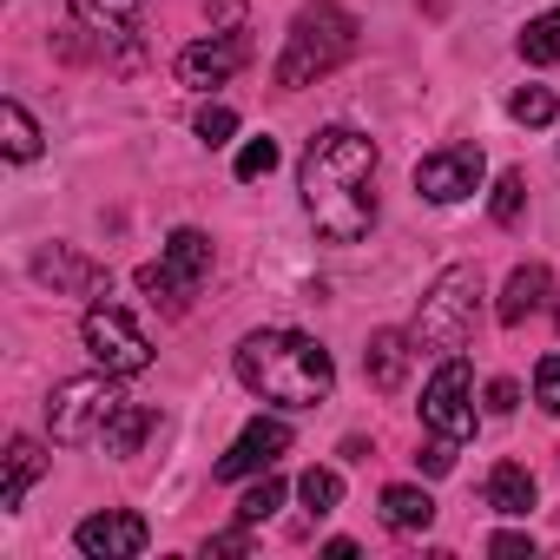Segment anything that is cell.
<instances>
[{"mask_svg":"<svg viewBox=\"0 0 560 560\" xmlns=\"http://www.w3.org/2000/svg\"><path fill=\"white\" fill-rule=\"evenodd\" d=\"M304 211L317 218V231L330 244H357L376 224V145L350 126H324L304 145Z\"/></svg>","mask_w":560,"mask_h":560,"instance_id":"1","label":"cell"},{"mask_svg":"<svg viewBox=\"0 0 560 560\" xmlns=\"http://www.w3.org/2000/svg\"><path fill=\"white\" fill-rule=\"evenodd\" d=\"M237 383L264 402H284V409H317L337 383V363L317 337L298 330H257L237 350Z\"/></svg>","mask_w":560,"mask_h":560,"instance_id":"2","label":"cell"},{"mask_svg":"<svg viewBox=\"0 0 560 560\" xmlns=\"http://www.w3.org/2000/svg\"><path fill=\"white\" fill-rule=\"evenodd\" d=\"M357 54V21L337 8V0H311V8L291 21V40H284V60H277V86H317L324 73H337L343 60Z\"/></svg>","mask_w":560,"mask_h":560,"instance_id":"3","label":"cell"},{"mask_svg":"<svg viewBox=\"0 0 560 560\" xmlns=\"http://www.w3.org/2000/svg\"><path fill=\"white\" fill-rule=\"evenodd\" d=\"M475 317H481V270L475 264H455V270H442L435 284H429V298H422V317H416V343L422 350H462L468 337H475Z\"/></svg>","mask_w":560,"mask_h":560,"instance_id":"4","label":"cell"},{"mask_svg":"<svg viewBox=\"0 0 560 560\" xmlns=\"http://www.w3.org/2000/svg\"><path fill=\"white\" fill-rule=\"evenodd\" d=\"M119 409H126V389H119L113 370H106V376H80V383H60V389H54L47 429H54V442L80 448V442H100Z\"/></svg>","mask_w":560,"mask_h":560,"instance_id":"5","label":"cell"},{"mask_svg":"<svg viewBox=\"0 0 560 560\" xmlns=\"http://www.w3.org/2000/svg\"><path fill=\"white\" fill-rule=\"evenodd\" d=\"M80 337H86L93 363H100V370H113V376H139V370L152 363V337H145L119 304H93V311H86V324H80Z\"/></svg>","mask_w":560,"mask_h":560,"instance_id":"6","label":"cell"},{"mask_svg":"<svg viewBox=\"0 0 560 560\" xmlns=\"http://www.w3.org/2000/svg\"><path fill=\"white\" fill-rule=\"evenodd\" d=\"M205 277H211V237L205 231H172L165 257L139 270V291L145 298H165V304H185Z\"/></svg>","mask_w":560,"mask_h":560,"instance_id":"7","label":"cell"},{"mask_svg":"<svg viewBox=\"0 0 560 560\" xmlns=\"http://www.w3.org/2000/svg\"><path fill=\"white\" fill-rule=\"evenodd\" d=\"M422 422H429L435 435H448V442L475 435V409H468V363H462V357H448V363L429 376V389H422Z\"/></svg>","mask_w":560,"mask_h":560,"instance_id":"8","label":"cell"},{"mask_svg":"<svg viewBox=\"0 0 560 560\" xmlns=\"http://www.w3.org/2000/svg\"><path fill=\"white\" fill-rule=\"evenodd\" d=\"M481 185V145H448V152H429L416 165V191L429 205H455Z\"/></svg>","mask_w":560,"mask_h":560,"instance_id":"9","label":"cell"},{"mask_svg":"<svg viewBox=\"0 0 560 560\" xmlns=\"http://www.w3.org/2000/svg\"><path fill=\"white\" fill-rule=\"evenodd\" d=\"M145 540H152V527H145L139 514H126V508L86 514V521L73 527V547L93 553V560H132V553H145Z\"/></svg>","mask_w":560,"mask_h":560,"instance_id":"10","label":"cell"},{"mask_svg":"<svg viewBox=\"0 0 560 560\" xmlns=\"http://www.w3.org/2000/svg\"><path fill=\"white\" fill-rule=\"evenodd\" d=\"M291 448V422H277V416H257L231 448H224V462H218V481H244V475H257V468H270L277 455Z\"/></svg>","mask_w":560,"mask_h":560,"instance_id":"11","label":"cell"},{"mask_svg":"<svg viewBox=\"0 0 560 560\" xmlns=\"http://www.w3.org/2000/svg\"><path fill=\"white\" fill-rule=\"evenodd\" d=\"M244 60H250V40L244 34H211V40H191L178 54V80L185 86H224Z\"/></svg>","mask_w":560,"mask_h":560,"instance_id":"12","label":"cell"},{"mask_svg":"<svg viewBox=\"0 0 560 560\" xmlns=\"http://www.w3.org/2000/svg\"><path fill=\"white\" fill-rule=\"evenodd\" d=\"M34 270L47 277L54 291H80V298H93V291H106V284H113V277H106L100 264H86V257H80V250H67V244L40 250V264H34Z\"/></svg>","mask_w":560,"mask_h":560,"instance_id":"13","label":"cell"},{"mask_svg":"<svg viewBox=\"0 0 560 560\" xmlns=\"http://www.w3.org/2000/svg\"><path fill=\"white\" fill-rule=\"evenodd\" d=\"M547 304V264H521L514 277H508V291H501V304H494V317L508 324V330H521L534 311Z\"/></svg>","mask_w":560,"mask_h":560,"instance_id":"14","label":"cell"},{"mask_svg":"<svg viewBox=\"0 0 560 560\" xmlns=\"http://www.w3.org/2000/svg\"><path fill=\"white\" fill-rule=\"evenodd\" d=\"M363 370H370V383H376L383 396H396L402 376H409V337H402V330H376L370 350H363Z\"/></svg>","mask_w":560,"mask_h":560,"instance_id":"15","label":"cell"},{"mask_svg":"<svg viewBox=\"0 0 560 560\" xmlns=\"http://www.w3.org/2000/svg\"><path fill=\"white\" fill-rule=\"evenodd\" d=\"M73 14L100 40H139V0H73Z\"/></svg>","mask_w":560,"mask_h":560,"instance_id":"16","label":"cell"},{"mask_svg":"<svg viewBox=\"0 0 560 560\" xmlns=\"http://www.w3.org/2000/svg\"><path fill=\"white\" fill-rule=\"evenodd\" d=\"M40 468H47V455H40V442H8V481H0V508H21V494L40 481Z\"/></svg>","mask_w":560,"mask_h":560,"instance_id":"17","label":"cell"},{"mask_svg":"<svg viewBox=\"0 0 560 560\" xmlns=\"http://www.w3.org/2000/svg\"><path fill=\"white\" fill-rule=\"evenodd\" d=\"M488 508H494V514H527V508H534V475H527L521 462H501V468L488 475Z\"/></svg>","mask_w":560,"mask_h":560,"instance_id":"18","label":"cell"},{"mask_svg":"<svg viewBox=\"0 0 560 560\" xmlns=\"http://www.w3.org/2000/svg\"><path fill=\"white\" fill-rule=\"evenodd\" d=\"M383 521H389L396 534H422V527L435 521V501H429L422 488H383Z\"/></svg>","mask_w":560,"mask_h":560,"instance_id":"19","label":"cell"},{"mask_svg":"<svg viewBox=\"0 0 560 560\" xmlns=\"http://www.w3.org/2000/svg\"><path fill=\"white\" fill-rule=\"evenodd\" d=\"M152 422H159L152 409H139V402H126V409L113 416V429L100 435V448H106V455H132V448L145 442V429H152Z\"/></svg>","mask_w":560,"mask_h":560,"instance_id":"20","label":"cell"},{"mask_svg":"<svg viewBox=\"0 0 560 560\" xmlns=\"http://www.w3.org/2000/svg\"><path fill=\"white\" fill-rule=\"evenodd\" d=\"M521 54H527L534 67H560V14L527 21V27H521Z\"/></svg>","mask_w":560,"mask_h":560,"instance_id":"21","label":"cell"},{"mask_svg":"<svg viewBox=\"0 0 560 560\" xmlns=\"http://www.w3.org/2000/svg\"><path fill=\"white\" fill-rule=\"evenodd\" d=\"M0 132H8V159H34V152H40V126L27 119V106H21V100L0 106Z\"/></svg>","mask_w":560,"mask_h":560,"instance_id":"22","label":"cell"},{"mask_svg":"<svg viewBox=\"0 0 560 560\" xmlns=\"http://www.w3.org/2000/svg\"><path fill=\"white\" fill-rule=\"evenodd\" d=\"M298 494H304V508H311V514H330V508L343 501V481H337V468H304Z\"/></svg>","mask_w":560,"mask_h":560,"instance_id":"23","label":"cell"},{"mask_svg":"<svg viewBox=\"0 0 560 560\" xmlns=\"http://www.w3.org/2000/svg\"><path fill=\"white\" fill-rule=\"evenodd\" d=\"M277 508H284V481H277V475H264V481H257V488L237 501V521H244V527H257V521H270Z\"/></svg>","mask_w":560,"mask_h":560,"instance_id":"24","label":"cell"},{"mask_svg":"<svg viewBox=\"0 0 560 560\" xmlns=\"http://www.w3.org/2000/svg\"><path fill=\"white\" fill-rule=\"evenodd\" d=\"M508 113H514L521 126H553V113H560V106H553V93H547V86H521V93L508 100Z\"/></svg>","mask_w":560,"mask_h":560,"instance_id":"25","label":"cell"},{"mask_svg":"<svg viewBox=\"0 0 560 560\" xmlns=\"http://www.w3.org/2000/svg\"><path fill=\"white\" fill-rule=\"evenodd\" d=\"M521 205H527V172H501V185H494V224H521Z\"/></svg>","mask_w":560,"mask_h":560,"instance_id":"26","label":"cell"},{"mask_svg":"<svg viewBox=\"0 0 560 560\" xmlns=\"http://www.w3.org/2000/svg\"><path fill=\"white\" fill-rule=\"evenodd\" d=\"M270 165H277V139H250V145L237 152V178H244V185H250V178H264Z\"/></svg>","mask_w":560,"mask_h":560,"instance_id":"27","label":"cell"},{"mask_svg":"<svg viewBox=\"0 0 560 560\" xmlns=\"http://www.w3.org/2000/svg\"><path fill=\"white\" fill-rule=\"evenodd\" d=\"M231 132H237V113H231V106H205V113H198V139H205V145H224Z\"/></svg>","mask_w":560,"mask_h":560,"instance_id":"28","label":"cell"},{"mask_svg":"<svg viewBox=\"0 0 560 560\" xmlns=\"http://www.w3.org/2000/svg\"><path fill=\"white\" fill-rule=\"evenodd\" d=\"M534 396H540L547 416H560V357H540V370H534Z\"/></svg>","mask_w":560,"mask_h":560,"instance_id":"29","label":"cell"},{"mask_svg":"<svg viewBox=\"0 0 560 560\" xmlns=\"http://www.w3.org/2000/svg\"><path fill=\"white\" fill-rule=\"evenodd\" d=\"M416 468H422V475H448V468H455L448 435H442V442H422V448H416Z\"/></svg>","mask_w":560,"mask_h":560,"instance_id":"30","label":"cell"},{"mask_svg":"<svg viewBox=\"0 0 560 560\" xmlns=\"http://www.w3.org/2000/svg\"><path fill=\"white\" fill-rule=\"evenodd\" d=\"M514 402H521V389H514L508 376H501V383H488V409H494V416H508Z\"/></svg>","mask_w":560,"mask_h":560,"instance_id":"31","label":"cell"},{"mask_svg":"<svg viewBox=\"0 0 560 560\" xmlns=\"http://www.w3.org/2000/svg\"><path fill=\"white\" fill-rule=\"evenodd\" d=\"M488 553H534V540H527V534H494Z\"/></svg>","mask_w":560,"mask_h":560,"instance_id":"32","label":"cell"},{"mask_svg":"<svg viewBox=\"0 0 560 560\" xmlns=\"http://www.w3.org/2000/svg\"><path fill=\"white\" fill-rule=\"evenodd\" d=\"M211 553H244V527H237V534H218V540H211Z\"/></svg>","mask_w":560,"mask_h":560,"instance_id":"33","label":"cell"}]
</instances>
